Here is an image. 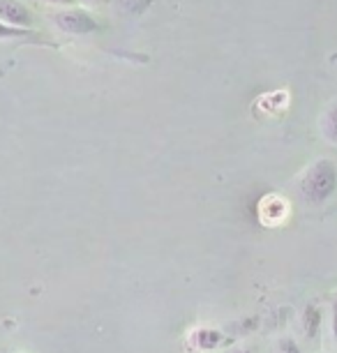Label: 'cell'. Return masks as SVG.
<instances>
[{
	"mask_svg": "<svg viewBox=\"0 0 337 353\" xmlns=\"http://www.w3.org/2000/svg\"><path fill=\"white\" fill-rule=\"evenodd\" d=\"M333 332H335V337H337V298L333 301Z\"/></svg>",
	"mask_w": 337,
	"mask_h": 353,
	"instance_id": "10",
	"label": "cell"
},
{
	"mask_svg": "<svg viewBox=\"0 0 337 353\" xmlns=\"http://www.w3.org/2000/svg\"><path fill=\"white\" fill-rule=\"evenodd\" d=\"M321 321H323V314L316 305H307L305 312H303V330H305L307 337H316L321 330Z\"/></svg>",
	"mask_w": 337,
	"mask_h": 353,
	"instance_id": "5",
	"label": "cell"
},
{
	"mask_svg": "<svg viewBox=\"0 0 337 353\" xmlns=\"http://www.w3.org/2000/svg\"><path fill=\"white\" fill-rule=\"evenodd\" d=\"M44 3L54 5V8H72V5H74L76 0H44Z\"/></svg>",
	"mask_w": 337,
	"mask_h": 353,
	"instance_id": "9",
	"label": "cell"
},
{
	"mask_svg": "<svg viewBox=\"0 0 337 353\" xmlns=\"http://www.w3.org/2000/svg\"><path fill=\"white\" fill-rule=\"evenodd\" d=\"M51 21L58 26V30L70 32V35H90L100 30L97 19L85 12L83 8H65L51 14Z\"/></svg>",
	"mask_w": 337,
	"mask_h": 353,
	"instance_id": "2",
	"label": "cell"
},
{
	"mask_svg": "<svg viewBox=\"0 0 337 353\" xmlns=\"http://www.w3.org/2000/svg\"><path fill=\"white\" fill-rule=\"evenodd\" d=\"M319 128H321V134L326 137V141L337 143V99L323 111Z\"/></svg>",
	"mask_w": 337,
	"mask_h": 353,
	"instance_id": "4",
	"label": "cell"
},
{
	"mask_svg": "<svg viewBox=\"0 0 337 353\" xmlns=\"http://www.w3.org/2000/svg\"><path fill=\"white\" fill-rule=\"evenodd\" d=\"M85 3H90V5H102V3H107V0H85Z\"/></svg>",
	"mask_w": 337,
	"mask_h": 353,
	"instance_id": "11",
	"label": "cell"
},
{
	"mask_svg": "<svg viewBox=\"0 0 337 353\" xmlns=\"http://www.w3.org/2000/svg\"><path fill=\"white\" fill-rule=\"evenodd\" d=\"M0 21L14 28H30L35 23V17L21 0H0Z\"/></svg>",
	"mask_w": 337,
	"mask_h": 353,
	"instance_id": "3",
	"label": "cell"
},
{
	"mask_svg": "<svg viewBox=\"0 0 337 353\" xmlns=\"http://www.w3.org/2000/svg\"><path fill=\"white\" fill-rule=\"evenodd\" d=\"M277 353H300V349L294 339H282L280 346H277Z\"/></svg>",
	"mask_w": 337,
	"mask_h": 353,
	"instance_id": "8",
	"label": "cell"
},
{
	"mask_svg": "<svg viewBox=\"0 0 337 353\" xmlns=\"http://www.w3.org/2000/svg\"><path fill=\"white\" fill-rule=\"evenodd\" d=\"M123 10L125 12H132V14H139V12H143L150 5V0H121Z\"/></svg>",
	"mask_w": 337,
	"mask_h": 353,
	"instance_id": "7",
	"label": "cell"
},
{
	"mask_svg": "<svg viewBox=\"0 0 337 353\" xmlns=\"http://www.w3.org/2000/svg\"><path fill=\"white\" fill-rule=\"evenodd\" d=\"M23 35H28V28H14V26L0 21V42H5V39H17Z\"/></svg>",
	"mask_w": 337,
	"mask_h": 353,
	"instance_id": "6",
	"label": "cell"
},
{
	"mask_svg": "<svg viewBox=\"0 0 337 353\" xmlns=\"http://www.w3.org/2000/svg\"><path fill=\"white\" fill-rule=\"evenodd\" d=\"M337 190V166L326 157L314 159L300 178V194L307 203H323Z\"/></svg>",
	"mask_w": 337,
	"mask_h": 353,
	"instance_id": "1",
	"label": "cell"
}]
</instances>
